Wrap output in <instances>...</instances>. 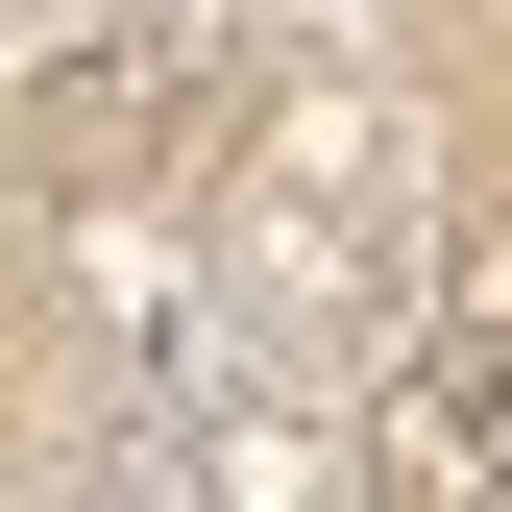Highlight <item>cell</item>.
Returning a JSON list of instances; mask_svg holds the SVG:
<instances>
[{
	"instance_id": "7a4b0ae2",
	"label": "cell",
	"mask_w": 512,
	"mask_h": 512,
	"mask_svg": "<svg viewBox=\"0 0 512 512\" xmlns=\"http://www.w3.org/2000/svg\"><path fill=\"white\" fill-rule=\"evenodd\" d=\"M391 512H512V342L391 391Z\"/></svg>"
},
{
	"instance_id": "6da1fadb",
	"label": "cell",
	"mask_w": 512,
	"mask_h": 512,
	"mask_svg": "<svg viewBox=\"0 0 512 512\" xmlns=\"http://www.w3.org/2000/svg\"><path fill=\"white\" fill-rule=\"evenodd\" d=\"M74 488L98 512H244L269 488V415H244L220 317H122V342L74 366Z\"/></svg>"
}]
</instances>
